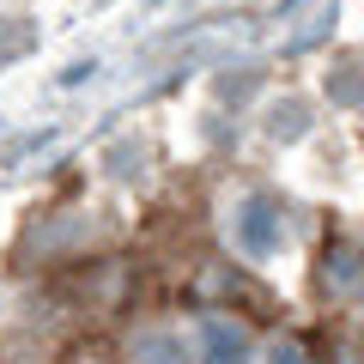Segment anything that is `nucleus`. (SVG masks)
Instances as JSON below:
<instances>
[{
  "label": "nucleus",
  "instance_id": "nucleus-4",
  "mask_svg": "<svg viewBox=\"0 0 364 364\" xmlns=\"http://www.w3.org/2000/svg\"><path fill=\"white\" fill-rule=\"evenodd\" d=\"M273 364H304V358H298V352H279V358H273Z\"/></svg>",
  "mask_w": 364,
  "mask_h": 364
},
{
  "label": "nucleus",
  "instance_id": "nucleus-1",
  "mask_svg": "<svg viewBox=\"0 0 364 364\" xmlns=\"http://www.w3.org/2000/svg\"><path fill=\"white\" fill-rule=\"evenodd\" d=\"M200 358H207V364H243L249 358V328L213 316V322L200 328Z\"/></svg>",
  "mask_w": 364,
  "mask_h": 364
},
{
  "label": "nucleus",
  "instance_id": "nucleus-2",
  "mask_svg": "<svg viewBox=\"0 0 364 364\" xmlns=\"http://www.w3.org/2000/svg\"><path fill=\"white\" fill-rule=\"evenodd\" d=\"M237 237H243L255 255L273 249V207H267V200H243V213H237Z\"/></svg>",
  "mask_w": 364,
  "mask_h": 364
},
{
  "label": "nucleus",
  "instance_id": "nucleus-3",
  "mask_svg": "<svg viewBox=\"0 0 364 364\" xmlns=\"http://www.w3.org/2000/svg\"><path fill=\"white\" fill-rule=\"evenodd\" d=\"M134 358L140 364H188V352H182V340H170V334H146L140 346H134Z\"/></svg>",
  "mask_w": 364,
  "mask_h": 364
}]
</instances>
